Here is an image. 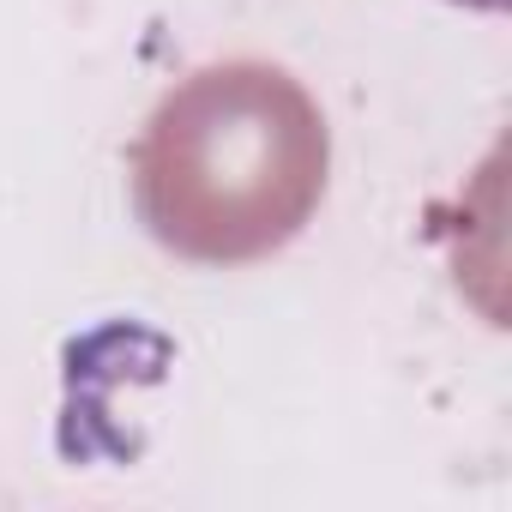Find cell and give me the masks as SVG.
Wrapping results in <instances>:
<instances>
[{"mask_svg":"<svg viewBox=\"0 0 512 512\" xmlns=\"http://www.w3.org/2000/svg\"><path fill=\"white\" fill-rule=\"evenodd\" d=\"M326 169L320 103L272 61L187 73L127 157L145 235L193 266H253L290 247L326 199Z\"/></svg>","mask_w":512,"mask_h":512,"instance_id":"6da1fadb","label":"cell"},{"mask_svg":"<svg viewBox=\"0 0 512 512\" xmlns=\"http://www.w3.org/2000/svg\"><path fill=\"white\" fill-rule=\"evenodd\" d=\"M458 7H470V13H506V0H458Z\"/></svg>","mask_w":512,"mask_h":512,"instance_id":"7a4b0ae2","label":"cell"}]
</instances>
